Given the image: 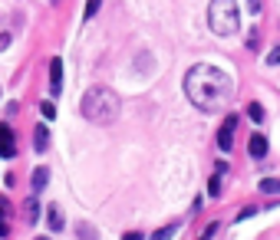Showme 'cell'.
Wrapping results in <instances>:
<instances>
[{"label": "cell", "instance_id": "cell-18", "mask_svg": "<svg viewBox=\"0 0 280 240\" xmlns=\"http://www.w3.org/2000/svg\"><path fill=\"white\" fill-rule=\"evenodd\" d=\"M36 214H40V208H36V201H26V221H36Z\"/></svg>", "mask_w": 280, "mask_h": 240}, {"label": "cell", "instance_id": "cell-6", "mask_svg": "<svg viewBox=\"0 0 280 240\" xmlns=\"http://www.w3.org/2000/svg\"><path fill=\"white\" fill-rule=\"evenodd\" d=\"M0 155H4V158H14L16 155L14 132H10V125H4V122H0Z\"/></svg>", "mask_w": 280, "mask_h": 240}, {"label": "cell", "instance_id": "cell-17", "mask_svg": "<svg viewBox=\"0 0 280 240\" xmlns=\"http://www.w3.org/2000/svg\"><path fill=\"white\" fill-rule=\"evenodd\" d=\"M208 194H211V198H218V194H221V175H214V178L208 181Z\"/></svg>", "mask_w": 280, "mask_h": 240}, {"label": "cell", "instance_id": "cell-5", "mask_svg": "<svg viewBox=\"0 0 280 240\" xmlns=\"http://www.w3.org/2000/svg\"><path fill=\"white\" fill-rule=\"evenodd\" d=\"M50 92H53V96L63 92V59H53V63H50Z\"/></svg>", "mask_w": 280, "mask_h": 240}, {"label": "cell", "instance_id": "cell-19", "mask_svg": "<svg viewBox=\"0 0 280 240\" xmlns=\"http://www.w3.org/2000/svg\"><path fill=\"white\" fill-rule=\"evenodd\" d=\"M40 112H43V119H56V105H53V102H43Z\"/></svg>", "mask_w": 280, "mask_h": 240}, {"label": "cell", "instance_id": "cell-22", "mask_svg": "<svg viewBox=\"0 0 280 240\" xmlns=\"http://www.w3.org/2000/svg\"><path fill=\"white\" fill-rule=\"evenodd\" d=\"M250 3V13H260V0H248Z\"/></svg>", "mask_w": 280, "mask_h": 240}, {"label": "cell", "instance_id": "cell-8", "mask_svg": "<svg viewBox=\"0 0 280 240\" xmlns=\"http://www.w3.org/2000/svg\"><path fill=\"white\" fill-rule=\"evenodd\" d=\"M14 43V20H7V16H0V53Z\"/></svg>", "mask_w": 280, "mask_h": 240}, {"label": "cell", "instance_id": "cell-1", "mask_svg": "<svg viewBox=\"0 0 280 240\" xmlns=\"http://www.w3.org/2000/svg\"><path fill=\"white\" fill-rule=\"evenodd\" d=\"M231 92H234V82L231 76L218 66L201 63L194 69H188L184 76V96L192 99L194 109L201 112H221L224 105L231 102Z\"/></svg>", "mask_w": 280, "mask_h": 240}, {"label": "cell", "instance_id": "cell-14", "mask_svg": "<svg viewBox=\"0 0 280 240\" xmlns=\"http://www.w3.org/2000/svg\"><path fill=\"white\" fill-rule=\"evenodd\" d=\"M99 7H102V0H86V13H82V20H92V16L99 13Z\"/></svg>", "mask_w": 280, "mask_h": 240}, {"label": "cell", "instance_id": "cell-20", "mask_svg": "<svg viewBox=\"0 0 280 240\" xmlns=\"http://www.w3.org/2000/svg\"><path fill=\"white\" fill-rule=\"evenodd\" d=\"M267 66H280V46H274L270 53H267Z\"/></svg>", "mask_w": 280, "mask_h": 240}, {"label": "cell", "instance_id": "cell-10", "mask_svg": "<svg viewBox=\"0 0 280 240\" xmlns=\"http://www.w3.org/2000/svg\"><path fill=\"white\" fill-rule=\"evenodd\" d=\"M46 138H50V135H46V128L36 125V132H33V148H36V152H46V145H50Z\"/></svg>", "mask_w": 280, "mask_h": 240}, {"label": "cell", "instance_id": "cell-12", "mask_svg": "<svg viewBox=\"0 0 280 240\" xmlns=\"http://www.w3.org/2000/svg\"><path fill=\"white\" fill-rule=\"evenodd\" d=\"M175 234H178V224H168V227H162V231H155L152 240H172Z\"/></svg>", "mask_w": 280, "mask_h": 240}, {"label": "cell", "instance_id": "cell-21", "mask_svg": "<svg viewBox=\"0 0 280 240\" xmlns=\"http://www.w3.org/2000/svg\"><path fill=\"white\" fill-rule=\"evenodd\" d=\"M254 214H257V208H244V211H238V217H234V221L240 224V221H248V217H254Z\"/></svg>", "mask_w": 280, "mask_h": 240}, {"label": "cell", "instance_id": "cell-23", "mask_svg": "<svg viewBox=\"0 0 280 240\" xmlns=\"http://www.w3.org/2000/svg\"><path fill=\"white\" fill-rule=\"evenodd\" d=\"M122 240H145V237H142V234L136 231V234H126V237H122Z\"/></svg>", "mask_w": 280, "mask_h": 240}, {"label": "cell", "instance_id": "cell-4", "mask_svg": "<svg viewBox=\"0 0 280 240\" xmlns=\"http://www.w3.org/2000/svg\"><path fill=\"white\" fill-rule=\"evenodd\" d=\"M234 128H238V115H228L221 132H218V148H221V152H231L234 148Z\"/></svg>", "mask_w": 280, "mask_h": 240}, {"label": "cell", "instance_id": "cell-9", "mask_svg": "<svg viewBox=\"0 0 280 240\" xmlns=\"http://www.w3.org/2000/svg\"><path fill=\"white\" fill-rule=\"evenodd\" d=\"M46 181H50V171H46V168H36V171H33V194L46 191Z\"/></svg>", "mask_w": 280, "mask_h": 240}, {"label": "cell", "instance_id": "cell-26", "mask_svg": "<svg viewBox=\"0 0 280 240\" xmlns=\"http://www.w3.org/2000/svg\"><path fill=\"white\" fill-rule=\"evenodd\" d=\"M36 240H46V237H36Z\"/></svg>", "mask_w": 280, "mask_h": 240}, {"label": "cell", "instance_id": "cell-16", "mask_svg": "<svg viewBox=\"0 0 280 240\" xmlns=\"http://www.w3.org/2000/svg\"><path fill=\"white\" fill-rule=\"evenodd\" d=\"M76 234H80V240H96V227H89V224H80Z\"/></svg>", "mask_w": 280, "mask_h": 240}, {"label": "cell", "instance_id": "cell-13", "mask_svg": "<svg viewBox=\"0 0 280 240\" xmlns=\"http://www.w3.org/2000/svg\"><path fill=\"white\" fill-rule=\"evenodd\" d=\"M46 217H50V227H53V231H63V214H60L56 208H50Z\"/></svg>", "mask_w": 280, "mask_h": 240}, {"label": "cell", "instance_id": "cell-24", "mask_svg": "<svg viewBox=\"0 0 280 240\" xmlns=\"http://www.w3.org/2000/svg\"><path fill=\"white\" fill-rule=\"evenodd\" d=\"M0 214H7V201L0 198Z\"/></svg>", "mask_w": 280, "mask_h": 240}, {"label": "cell", "instance_id": "cell-11", "mask_svg": "<svg viewBox=\"0 0 280 240\" xmlns=\"http://www.w3.org/2000/svg\"><path fill=\"white\" fill-rule=\"evenodd\" d=\"M260 191L264 194H280V178H264V181H260Z\"/></svg>", "mask_w": 280, "mask_h": 240}, {"label": "cell", "instance_id": "cell-25", "mask_svg": "<svg viewBox=\"0 0 280 240\" xmlns=\"http://www.w3.org/2000/svg\"><path fill=\"white\" fill-rule=\"evenodd\" d=\"M0 237H7V224L4 221H0Z\"/></svg>", "mask_w": 280, "mask_h": 240}, {"label": "cell", "instance_id": "cell-15", "mask_svg": "<svg viewBox=\"0 0 280 240\" xmlns=\"http://www.w3.org/2000/svg\"><path fill=\"white\" fill-rule=\"evenodd\" d=\"M248 115H250L254 122H264V105H260V102H250V105H248Z\"/></svg>", "mask_w": 280, "mask_h": 240}, {"label": "cell", "instance_id": "cell-7", "mask_svg": "<svg viewBox=\"0 0 280 240\" xmlns=\"http://www.w3.org/2000/svg\"><path fill=\"white\" fill-rule=\"evenodd\" d=\"M248 155L250 158H267V138L260 135V132H257V135H250V142H248Z\"/></svg>", "mask_w": 280, "mask_h": 240}, {"label": "cell", "instance_id": "cell-2", "mask_svg": "<svg viewBox=\"0 0 280 240\" xmlns=\"http://www.w3.org/2000/svg\"><path fill=\"white\" fill-rule=\"evenodd\" d=\"M80 112H82V119L92 122V125H112L122 112V99H119V92L109 89V86H89L80 96Z\"/></svg>", "mask_w": 280, "mask_h": 240}, {"label": "cell", "instance_id": "cell-3", "mask_svg": "<svg viewBox=\"0 0 280 240\" xmlns=\"http://www.w3.org/2000/svg\"><path fill=\"white\" fill-rule=\"evenodd\" d=\"M208 23L218 36H234V33L240 30L238 0H211L208 3Z\"/></svg>", "mask_w": 280, "mask_h": 240}]
</instances>
